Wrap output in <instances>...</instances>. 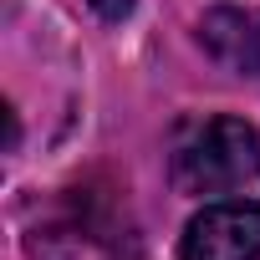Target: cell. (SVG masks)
<instances>
[{
	"label": "cell",
	"instance_id": "obj_2",
	"mask_svg": "<svg viewBox=\"0 0 260 260\" xmlns=\"http://www.w3.org/2000/svg\"><path fill=\"white\" fill-rule=\"evenodd\" d=\"M179 260H260V204L255 199L204 204V214L184 224Z\"/></svg>",
	"mask_w": 260,
	"mask_h": 260
},
{
	"label": "cell",
	"instance_id": "obj_3",
	"mask_svg": "<svg viewBox=\"0 0 260 260\" xmlns=\"http://www.w3.org/2000/svg\"><path fill=\"white\" fill-rule=\"evenodd\" d=\"M199 41L224 72H235L245 82H260V11L214 6L199 21Z\"/></svg>",
	"mask_w": 260,
	"mask_h": 260
},
{
	"label": "cell",
	"instance_id": "obj_1",
	"mask_svg": "<svg viewBox=\"0 0 260 260\" xmlns=\"http://www.w3.org/2000/svg\"><path fill=\"white\" fill-rule=\"evenodd\" d=\"M169 179L179 194H240L260 184V133L245 117H204L184 127L174 153H169Z\"/></svg>",
	"mask_w": 260,
	"mask_h": 260
},
{
	"label": "cell",
	"instance_id": "obj_4",
	"mask_svg": "<svg viewBox=\"0 0 260 260\" xmlns=\"http://www.w3.org/2000/svg\"><path fill=\"white\" fill-rule=\"evenodd\" d=\"M82 6H87L102 26H117V21H127V16H133V0H82Z\"/></svg>",
	"mask_w": 260,
	"mask_h": 260
}]
</instances>
